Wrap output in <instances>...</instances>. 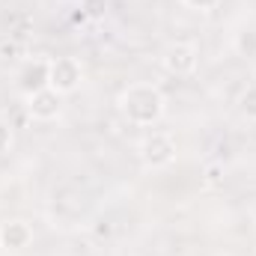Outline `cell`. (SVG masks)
Returning <instances> with one entry per match:
<instances>
[{"instance_id":"12","label":"cell","mask_w":256,"mask_h":256,"mask_svg":"<svg viewBox=\"0 0 256 256\" xmlns=\"http://www.w3.org/2000/svg\"><path fill=\"white\" fill-rule=\"evenodd\" d=\"M18 42L15 39H0V60H15L18 57Z\"/></svg>"},{"instance_id":"14","label":"cell","mask_w":256,"mask_h":256,"mask_svg":"<svg viewBox=\"0 0 256 256\" xmlns=\"http://www.w3.org/2000/svg\"><path fill=\"white\" fill-rule=\"evenodd\" d=\"M188 9H196V12H208V9H214L218 6V0H182Z\"/></svg>"},{"instance_id":"11","label":"cell","mask_w":256,"mask_h":256,"mask_svg":"<svg viewBox=\"0 0 256 256\" xmlns=\"http://www.w3.org/2000/svg\"><path fill=\"white\" fill-rule=\"evenodd\" d=\"M220 182H224V167H220V164H208V167H206V185L218 188Z\"/></svg>"},{"instance_id":"13","label":"cell","mask_w":256,"mask_h":256,"mask_svg":"<svg viewBox=\"0 0 256 256\" xmlns=\"http://www.w3.org/2000/svg\"><path fill=\"white\" fill-rule=\"evenodd\" d=\"M9 146H12V128H9V122L0 120V152H6Z\"/></svg>"},{"instance_id":"2","label":"cell","mask_w":256,"mask_h":256,"mask_svg":"<svg viewBox=\"0 0 256 256\" xmlns=\"http://www.w3.org/2000/svg\"><path fill=\"white\" fill-rule=\"evenodd\" d=\"M140 158H143L146 167L161 170V167L176 161V140L167 131H152L140 140Z\"/></svg>"},{"instance_id":"6","label":"cell","mask_w":256,"mask_h":256,"mask_svg":"<svg viewBox=\"0 0 256 256\" xmlns=\"http://www.w3.org/2000/svg\"><path fill=\"white\" fill-rule=\"evenodd\" d=\"M48 72H51V60H33V63H24L18 72V90L24 96H33L39 90L48 86Z\"/></svg>"},{"instance_id":"8","label":"cell","mask_w":256,"mask_h":256,"mask_svg":"<svg viewBox=\"0 0 256 256\" xmlns=\"http://www.w3.org/2000/svg\"><path fill=\"white\" fill-rule=\"evenodd\" d=\"M236 51H238L242 57L254 60L256 57V30H242V33L236 36Z\"/></svg>"},{"instance_id":"4","label":"cell","mask_w":256,"mask_h":256,"mask_svg":"<svg viewBox=\"0 0 256 256\" xmlns=\"http://www.w3.org/2000/svg\"><path fill=\"white\" fill-rule=\"evenodd\" d=\"M80 78H84V72H80V63H78L74 57H57V60H51L48 86L57 90L60 96L74 92V90L80 86Z\"/></svg>"},{"instance_id":"1","label":"cell","mask_w":256,"mask_h":256,"mask_svg":"<svg viewBox=\"0 0 256 256\" xmlns=\"http://www.w3.org/2000/svg\"><path fill=\"white\" fill-rule=\"evenodd\" d=\"M164 92L155 84H131L120 96V110L134 126H155L164 116Z\"/></svg>"},{"instance_id":"3","label":"cell","mask_w":256,"mask_h":256,"mask_svg":"<svg viewBox=\"0 0 256 256\" xmlns=\"http://www.w3.org/2000/svg\"><path fill=\"white\" fill-rule=\"evenodd\" d=\"M196 63H200V51H196V45H191V42H173L161 54V66L170 74H176V78L191 74L194 68H196Z\"/></svg>"},{"instance_id":"10","label":"cell","mask_w":256,"mask_h":256,"mask_svg":"<svg viewBox=\"0 0 256 256\" xmlns=\"http://www.w3.org/2000/svg\"><path fill=\"white\" fill-rule=\"evenodd\" d=\"M104 12H108V0H84V15L102 18Z\"/></svg>"},{"instance_id":"7","label":"cell","mask_w":256,"mask_h":256,"mask_svg":"<svg viewBox=\"0 0 256 256\" xmlns=\"http://www.w3.org/2000/svg\"><path fill=\"white\" fill-rule=\"evenodd\" d=\"M33 242V230L27 220H9L0 226V248L6 250H24Z\"/></svg>"},{"instance_id":"9","label":"cell","mask_w":256,"mask_h":256,"mask_svg":"<svg viewBox=\"0 0 256 256\" xmlns=\"http://www.w3.org/2000/svg\"><path fill=\"white\" fill-rule=\"evenodd\" d=\"M238 104H242V114H244L248 120H256V84L244 90V96H242Z\"/></svg>"},{"instance_id":"5","label":"cell","mask_w":256,"mask_h":256,"mask_svg":"<svg viewBox=\"0 0 256 256\" xmlns=\"http://www.w3.org/2000/svg\"><path fill=\"white\" fill-rule=\"evenodd\" d=\"M60 108H63V96H60L57 90H51V86H45V90H39V92L27 96V110H30V116H33V120H39V122L57 120Z\"/></svg>"}]
</instances>
